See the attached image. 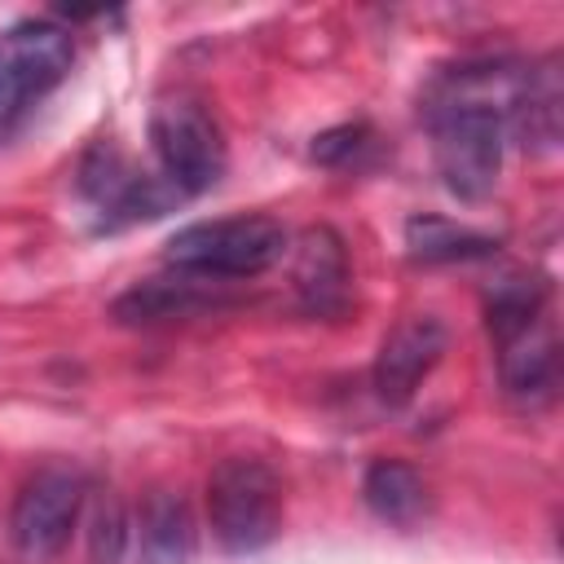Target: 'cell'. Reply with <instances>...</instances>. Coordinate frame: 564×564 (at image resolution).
I'll return each mask as SVG.
<instances>
[{
    "label": "cell",
    "mask_w": 564,
    "mask_h": 564,
    "mask_svg": "<svg viewBox=\"0 0 564 564\" xmlns=\"http://www.w3.org/2000/svg\"><path fill=\"white\" fill-rule=\"evenodd\" d=\"M524 62H458L441 70L423 97V119L432 128L436 172L449 194L480 203L498 185L502 141Z\"/></svg>",
    "instance_id": "cell-1"
},
{
    "label": "cell",
    "mask_w": 564,
    "mask_h": 564,
    "mask_svg": "<svg viewBox=\"0 0 564 564\" xmlns=\"http://www.w3.org/2000/svg\"><path fill=\"white\" fill-rule=\"evenodd\" d=\"M167 264L176 273L242 282L273 269L286 256V229L273 216H229V220H198L167 238Z\"/></svg>",
    "instance_id": "cell-2"
},
{
    "label": "cell",
    "mask_w": 564,
    "mask_h": 564,
    "mask_svg": "<svg viewBox=\"0 0 564 564\" xmlns=\"http://www.w3.org/2000/svg\"><path fill=\"white\" fill-rule=\"evenodd\" d=\"M207 520L225 551L247 555L282 529V485L260 458H225L207 476Z\"/></svg>",
    "instance_id": "cell-3"
},
{
    "label": "cell",
    "mask_w": 564,
    "mask_h": 564,
    "mask_svg": "<svg viewBox=\"0 0 564 564\" xmlns=\"http://www.w3.org/2000/svg\"><path fill=\"white\" fill-rule=\"evenodd\" d=\"M70 62V31L48 18H26L0 31V141H9L26 110L66 79Z\"/></svg>",
    "instance_id": "cell-4"
},
{
    "label": "cell",
    "mask_w": 564,
    "mask_h": 564,
    "mask_svg": "<svg viewBox=\"0 0 564 564\" xmlns=\"http://www.w3.org/2000/svg\"><path fill=\"white\" fill-rule=\"evenodd\" d=\"M150 145H154L159 172L185 198L212 189L225 176V132H220L216 115L189 93H172V97L154 101Z\"/></svg>",
    "instance_id": "cell-5"
},
{
    "label": "cell",
    "mask_w": 564,
    "mask_h": 564,
    "mask_svg": "<svg viewBox=\"0 0 564 564\" xmlns=\"http://www.w3.org/2000/svg\"><path fill=\"white\" fill-rule=\"evenodd\" d=\"M84 494H88L84 471L70 463H48V467L31 471L26 485L18 489L13 516H9V538H13L18 555L31 564L53 560L70 542V529L84 511Z\"/></svg>",
    "instance_id": "cell-6"
},
{
    "label": "cell",
    "mask_w": 564,
    "mask_h": 564,
    "mask_svg": "<svg viewBox=\"0 0 564 564\" xmlns=\"http://www.w3.org/2000/svg\"><path fill=\"white\" fill-rule=\"evenodd\" d=\"M79 194L88 198V207L97 212V220L106 229H119V225H132V220H154V216L172 212L185 198L163 172H141L110 145H97L84 159Z\"/></svg>",
    "instance_id": "cell-7"
},
{
    "label": "cell",
    "mask_w": 564,
    "mask_h": 564,
    "mask_svg": "<svg viewBox=\"0 0 564 564\" xmlns=\"http://www.w3.org/2000/svg\"><path fill=\"white\" fill-rule=\"evenodd\" d=\"M445 322L432 317V313H410L401 317L383 344H379V357H375V392L383 405H405L419 383L436 370V361L445 357Z\"/></svg>",
    "instance_id": "cell-8"
},
{
    "label": "cell",
    "mask_w": 564,
    "mask_h": 564,
    "mask_svg": "<svg viewBox=\"0 0 564 564\" xmlns=\"http://www.w3.org/2000/svg\"><path fill=\"white\" fill-rule=\"evenodd\" d=\"M498 348V375H502V388L529 405H542L555 397V383H560V339H555V326L551 317H538L502 339H494Z\"/></svg>",
    "instance_id": "cell-9"
},
{
    "label": "cell",
    "mask_w": 564,
    "mask_h": 564,
    "mask_svg": "<svg viewBox=\"0 0 564 564\" xmlns=\"http://www.w3.org/2000/svg\"><path fill=\"white\" fill-rule=\"evenodd\" d=\"M560 101H564V88H560V62L555 57H542V62H529L524 66V79L516 88V101H511V119H507V132L533 150V154H546L560 145Z\"/></svg>",
    "instance_id": "cell-10"
},
{
    "label": "cell",
    "mask_w": 564,
    "mask_h": 564,
    "mask_svg": "<svg viewBox=\"0 0 564 564\" xmlns=\"http://www.w3.org/2000/svg\"><path fill=\"white\" fill-rule=\"evenodd\" d=\"M207 278L181 273V278H150L141 286H132L128 295L115 300V317L119 322H167V317H198L212 308H229L234 300L220 286H203Z\"/></svg>",
    "instance_id": "cell-11"
},
{
    "label": "cell",
    "mask_w": 564,
    "mask_h": 564,
    "mask_svg": "<svg viewBox=\"0 0 564 564\" xmlns=\"http://www.w3.org/2000/svg\"><path fill=\"white\" fill-rule=\"evenodd\" d=\"M295 291L308 313H339L348 300V256L335 229H304L295 247Z\"/></svg>",
    "instance_id": "cell-12"
},
{
    "label": "cell",
    "mask_w": 564,
    "mask_h": 564,
    "mask_svg": "<svg viewBox=\"0 0 564 564\" xmlns=\"http://www.w3.org/2000/svg\"><path fill=\"white\" fill-rule=\"evenodd\" d=\"M132 542L145 564H185L194 555V516L176 489H150L132 520Z\"/></svg>",
    "instance_id": "cell-13"
},
{
    "label": "cell",
    "mask_w": 564,
    "mask_h": 564,
    "mask_svg": "<svg viewBox=\"0 0 564 564\" xmlns=\"http://www.w3.org/2000/svg\"><path fill=\"white\" fill-rule=\"evenodd\" d=\"M405 251L419 264H454V260H480L498 251V238L445 216H410L405 220Z\"/></svg>",
    "instance_id": "cell-14"
},
{
    "label": "cell",
    "mask_w": 564,
    "mask_h": 564,
    "mask_svg": "<svg viewBox=\"0 0 564 564\" xmlns=\"http://www.w3.org/2000/svg\"><path fill=\"white\" fill-rule=\"evenodd\" d=\"M361 494H366V502H370V511H375L379 520L401 524V529L419 524L423 511H427V485H423V476H419L410 463H401V458H379V463H370V467H366V480H361Z\"/></svg>",
    "instance_id": "cell-15"
},
{
    "label": "cell",
    "mask_w": 564,
    "mask_h": 564,
    "mask_svg": "<svg viewBox=\"0 0 564 564\" xmlns=\"http://www.w3.org/2000/svg\"><path fill=\"white\" fill-rule=\"evenodd\" d=\"M546 300H551V282H546L542 273H524V269L502 273V278L489 286V295H485L489 335L502 339V335H511V330H520V326L546 317Z\"/></svg>",
    "instance_id": "cell-16"
},
{
    "label": "cell",
    "mask_w": 564,
    "mask_h": 564,
    "mask_svg": "<svg viewBox=\"0 0 564 564\" xmlns=\"http://www.w3.org/2000/svg\"><path fill=\"white\" fill-rule=\"evenodd\" d=\"M132 551V520L115 494H97L88 511V560L93 564H123Z\"/></svg>",
    "instance_id": "cell-17"
},
{
    "label": "cell",
    "mask_w": 564,
    "mask_h": 564,
    "mask_svg": "<svg viewBox=\"0 0 564 564\" xmlns=\"http://www.w3.org/2000/svg\"><path fill=\"white\" fill-rule=\"evenodd\" d=\"M366 145H370V128H366V123H344V128L322 132V137L313 141V159L326 163V167H344V163H352Z\"/></svg>",
    "instance_id": "cell-18"
}]
</instances>
